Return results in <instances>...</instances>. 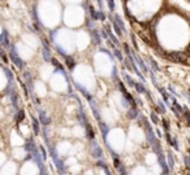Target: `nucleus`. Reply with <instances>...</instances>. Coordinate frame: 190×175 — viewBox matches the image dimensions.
<instances>
[{
  "label": "nucleus",
  "instance_id": "f257e3e1",
  "mask_svg": "<svg viewBox=\"0 0 190 175\" xmlns=\"http://www.w3.org/2000/svg\"><path fill=\"white\" fill-rule=\"evenodd\" d=\"M9 57H10V60L16 64V66H17V68H20V69H22V68H24V61H22V60L17 56V53H16V51H14V49H12V51L9 52Z\"/></svg>",
  "mask_w": 190,
  "mask_h": 175
},
{
  "label": "nucleus",
  "instance_id": "f03ea898",
  "mask_svg": "<svg viewBox=\"0 0 190 175\" xmlns=\"http://www.w3.org/2000/svg\"><path fill=\"white\" fill-rule=\"evenodd\" d=\"M171 57L177 61V62H181V64H186V60H188V56L185 53H181V52H175L171 55Z\"/></svg>",
  "mask_w": 190,
  "mask_h": 175
},
{
  "label": "nucleus",
  "instance_id": "7ed1b4c3",
  "mask_svg": "<svg viewBox=\"0 0 190 175\" xmlns=\"http://www.w3.org/2000/svg\"><path fill=\"white\" fill-rule=\"evenodd\" d=\"M91 154L95 158H100L102 157V149H100V147L96 143H93V145H91Z\"/></svg>",
  "mask_w": 190,
  "mask_h": 175
},
{
  "label": "nucleus",
  "instance_id": "20e7f679",
  "mask_svg": "<svg viewBox=\"0 0 190 175\" xmlns=\"http://www.w3.org/2000/svg\"><path fill=\"white\" fill-rule=\"evenodd\" d=\"M0 42H1V44H3L4 47L8 45V33H7V30H3L1 36H0Z\"/></svg>",
  "mask_w": 190,
  "mask_h": 175
},
{
  "label": "nucleus",
  "instance_id": "39448f33",
  "mask_svg": "<svg viewBox=\"0 0 190 175\" xmlns=\"http://www.w3.org/2000/svg\"><path fill=\"white\" fill-rule=\"evenodd\" d=\"M65 61H67V66H68V69L69 70H72L73 68H74V60L70 57V56H67V59H65Z\"/></svg>",
  "mask_w": 190,
  "mask_h": 175
},
{
  "label": "nucleus",
  "instance_id": "423d86ee",
  "mask_svg": "<svg viewBox=\"0 0 190 175\" xmlns=\"http://www.w3.org/2000/svg\"><path fill=\"white\" fill-rule=\"evenodd\" d=\"M90 14H91V18H94V21L99 20V12L95 10L94 7H90Z\"/></svg>",
  "mask_w": 190,
  "mask_h": 175
},
{
  "label": "nucleus",
  "instance_id": "0eeeda50",
  "mask_svg": "<svg viewBox=\"0 0 190 175\" xmlns=\"http://www.w3.org/2000/svg\"><path fill=\"white\" fill-rule=\"evenodd\" d=\"M113 20H116V22H117V25L121 27V30H122V33L125 31V26H124V22H122V20H121V17L118 16V14H115V18Z\"/></svg>",
  "mask_w": 190,
  "mask_h": 175
},
{
  "label": "nucleus",
  "instance_id": "6e6552de",
  "mask_svg": "<svg viewBox=\"0 0 190 175\" xmlns=\"http://www.w3.org/2000/svg\"><path fill=\"white\" fill-rule=\"evenodd\" d=\"M134 87H135V90L139 92V94H147V91L143 88V86L141 84V83H138V82H135L134 83Z\"/></svg>",
  "mask_w": 190,
  "mask_h": 175
},
{
  "label": "nucleus",
  "instance_id": "1a4fd4ad",
  "mask_svg": "<svg viewBox=\"0 0 190 175\" xmlns=\"http://www.w3.org/2000/svg\"><path fill=\"white\" fill-rule=\"evenodd\" d=\"M112 26H113V29H115V31H116V34L118 35V36H121V35H122V30H121V27L117 25V22H116L115 20L112 21Z\"/></svg>",
  "mask_w": 190,
  "mask_h": 175
},
{
  "label": "nucleus",
  "instance_id": "9d476101",
  "mask_svg": "<svg viewBox=\"0 0 190 175\" xmlns=\"http://www.w3.org/2000/svg\"><path fill=\"white\" fill-rule=\"evenodd\" d=\"M40 122H42V125H48L50 123V119L46 117V113H43V112H40Z\"/></svg>",
  "mask_w": 190,
  "mask_h": 175
},
{
  "label": "nucleus",
  "instance_id": "9b49d317",
  "mask_svg": "<svg viewBox=\"0 0 190 175\" xmlns=\"http://www.w3.org/2000/svg\"><path fill=\"white\" fill-rule=\"evenodd\" d=\"M90 34H91V36H93V40H94L96 44H100V38H99V35H98V33H96L95 30H93Z\"/></svg>",
  "mask_w": 190,
  "mask_h": 175
},
{
  "label": "nucleus",
  "instance_id": "f8f14e48",
  "mask_svg": "<svg viewBox=\"0 0 190 175\" xmlns=\"http://www.w3.org/2000/svg\"><path fill=\"white\" fill-rule=\"evenodd\" d=\"M137 114H138V113H137V109H135V108H132V109H129V112H128V115H129V118H132V119L135 118Z\"/></svg>",
  "mask_w": 190,
  "mask_h": 175
},
{
  "label": "nucleus",
  "instance_id": "ddd939ff",
  "mask_svg": "<svg viewBox=\"0 0 190 175\" xmlns=\"http://www.w3.org/2000/svg\"><path fill=\"white\" fill-rule=\"evenodd\" d=\"M134 57H135V60H137V61H138V65H139V66H141V68H142V69H143V71H147V68H146V65H145V64H143V61H142V60H141V59H139V57H138V56H137V55H135V56H134Z\"/></svg>",
  "mask_w": 190,
  "mask_h": 175
},
{
  "label": "nucleus",
  "instance_id": "4468645a",
  "mask_svg": "<svg viewBox=\"0 0 190 175\" xmlns=\"http://www.w3.org/2000/svg\"><path fill=\"white\" fill-rule=\"evenodd\" d=\"M33 129H34V132L39 134V123L35 118H33Z\"/></svg>",
  "mask_w": 190,
  "mask_h": 175
},
{
  "label": "nucleus",
  "instance_id": "2eb2a0df",
  "mask_svg": "<svg viewBox=\"0 0 190 175\" xmlns=\"http://www.w3.org/2000/svg\"><path fill=\"white\" fill-rule=\"evenodd\" d=\"M24 118H25V112H24V110H20L18 114H17V122L24 121Z\"/></svg>",
  "mask_w": 190,
  "mask_h": 175
},
{
  "label": "nucleus",
  "instance_id": "dca6fc26",
  "mask_svg": "<svg viewBox=\"0 0 190 175\" xmlns=\"http://www.w3.org/2000/svg\"><path fill=\"white\" fill-rule=\"evenodd\" d=\"M85 127H86V131H87V134H89V138H90V139H94V132L91 131V127H90V125L87 123Z\"/></svg>",
  "mask_w": 190,
  "mask_h": 175
},
{
  "label": "nucleus",
  "instance_id": "f3484780",
  "mask_svg": "<svg viewBox=\"0 0 190 175\" xmlns=\"http://www.w3.org/2000/svg\"><path fill=\"white\" fill-rule=\"evenodd\" d=\"M56 164H57V169H59V171L63 174V171H64V164H63L61 161H56Z\"/></svg>",
  "mask_w": 190,
  "mask_h": 175
},
{
  "label": "nucleus",
  "instance_id": "a211bd4d",
  "mask_svg": "<svg viewBox=\"0 0 190 175\" xmlns=\"http://www.w3.org/2000/svg\"><path fill=\"white\" fill-rule=\"evenodd\" d=\"M100 130H102V132H103V136H106V135H107V132H108V129H107L103 123H100Z\"/></svg>",
  "mask_w": 190,
  "mask_h": 175
},
{
  "label": "nucleus",
  "instance_id": "6ab92c4d",
  "mask_svg": "<svg viewBox=\"0 0 190 175\" xmlns=\"http://www.w3.org/2000/svg\"><path fill=\"white\" fill-rule=\"evenodd\" d=\"M107 3H108L110 10H111V12H113V10H115V3H113V0H107Z\"/></svg>",
  "mask_w": 190,
  "mask_h": 175
},
{
  "label": "nucleus",
  "instance_id": "aec40b11",
  "mask_svg": "<svg viewBox=\"0 0 190 175\" xmlns=\"http://www.w3.org/2000/svg\"><path fill=\"white\" fill-rule=\"evenodd\" d=\"M125 79L128 80V83H129V86H134V83H135V82H134V80H133V79H132V78H130L129 75H125Z\"/></svg>",
  "mask_w": 190,
  "mask_h": 175
},
{
  "label": "nucleus",
  "instance_id": "412c9836",
  "mask_svg": "<svg viewBox=\"0 0 190 175\" xmlns=\"http://www.w3.org/2000/svg\"><path fill=\"white\" fill-rule=\"evenodd\" d=\"M115 55H116V57H117L118 60H122V55L120 53V51H118V49H115Z\"/></svg>",
  "mask_w": 190,
  "mask_h": 175
},
{
  "label": "nucleus",
  "instance_id": "4be33fe9",
  "mask_svg": "<svg viewBox=\"0 0 190 175\" xmlns=\"http://www.w3.org/2000/svg\"><path fill=\"white\" fill-rule=\"evenodd\" d=\"M4 71H5V75H7L8 78H10V79L13 78V75H12V73H10V71H9V70H8V69H5V68H4Z\"/></svg>",
  "mask_w": 190,
  "mask_h": 175
},
{
  "label": "nucleus",
  "instance_id": "5701e85b",
  "mask_svg": "<svg viewBox=\"0 0 190 175\" xmlns=\"http://www.w3.org/2000/svg\"><path fill=\"white\" fill-rule=\"evenodd\" d=\"M163 126H164V129H165V130H168V129H169V123H168V121H167V119H163Z\"/></svg>",
  "mask_w": 190,
  "mask_h": 175
},
{
  "label": "nucleus",
  "instance_id": "b1692460",
  "mask_svg": "<svg viewBox=\"0 0 190 175\" xmlns=\"http://www.w3.org/2000/svg\"><path fill=\"white\" fill-rule=\"evenodd\" d=\"M151 119H152V122H154V123H158V121H159V119H158V117L155 115V113H152V114H151Z\"/></svg>",
  "mask_w": 190,
  "mask_h": 175
},
{
  "label": "nucleus",
  "instance_id": "393cba45",
  "mask_svg": "<svg viewBox=\"0 0 190 175\" xmlns=\"http://www.w3.org/2000/svg\"><path fill=\"white\" fill-rule=\"evenodd\" d=\"M99 20H100V21H104V20H106V16L103 14L102 10H99Z\"/></svg>",
  "mask_w": 190,
  "mask_h": 175
},
{
  "label": "nucleus",
  "instance_id": "a878e982",
  "mask_svg": "<svg viewBox=\"0 0 190 175\" xmlns=\"http://www.w3.org/2000/svg\"><path fill=\"white\" fill-rule=\"evenodd\" d=\"M151 65L154 66V69H156V70H159V66H158V64L154 61V60H151Z\"/></svg>",
  "mask_w": 190,
  "mask_h": 175
},
{
  "label": "nucleus",
  "instance_id": "bb28decb",
  "mask_svg": "<svg viewBox=\"0 0 190 175\" xmlns=\"http://www.w3.org/2000/svg\"><path fill=\"white\" fill-rule=\"evenodd\" d=\"M185 164H186V166H190V156L185 158Z\"/></svg>",
  "mask_w": 190,
  "mask_h": 175
},
{
  "label": "nucleus",
  "instance_id": "cd10ccee",
  "mask_svg": "<svg viewBox=\"0 0 190 175\" xmlns=\"http://www.w3.org/2000/svg\"><path fill=\"white\" fill-rule=\"evenodd\" d=\"M98 4H99V8L103 9V1H102V0H98Z\"/></svg>",
  "mask_w": 190,
  "mask_h": 175
},
{
  "label": "nucleus",
  "instance_id": "c85d7f7f",
  "mask_svg": "<svg viewBox=\"0 0 190 175\" xmlns=\"http://www.w3.org/2000/svg\"><path fill=\"white\" fill-rule=\"evenodd\" d=\"M186 117H188V119H189V123H190V113H188V115H186Z\"/></svg>",
  "mask_w": 190,
  "mask_h": 175
},
{
  "label": "nucleus",
  "instance_id": "c756f323",
  "mask_svg": "<svg viewBox=\"0 0 190 175\" xmlns=\"http://www.w3.org/2000/svg\"><path fill=\"white\" fill-rule=\"evenodd\" d=\"M40 175H47V174H46V171H42V173H40Z\"/></svg>",
  "mask_w": 190,
  "mask_h": 175
}]
</instances>
